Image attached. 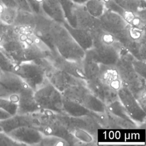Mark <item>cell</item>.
Returning <instances> with one entry per match:
<instances>
[{
	"label": "cell",
	"instance_id": "19",
	"mask_svg": "<svg viewBox=\"0 0 146 146\" xmlns=\"http://www.w3.org/2000/svg\"><path fill=\"white\" fill-rule=\"evenodd\" d=\"M76 27L91 32L100 27L99 20L91 15L83 5H77L75 11Z\"/></svg>",
	"mask_w": 146,
	"mask_h": 146
},
{
	"label": "cell",
	"instance_id": "41",
	"mask_svg": "<svg viewBox=\"0 0 146 146\" xmlns=\"http://www.w3.org/2000/svg\"><path fill=\"white\" fill-rule=\"evenodd\" d=\"M76 5H84L88 0H71Z\"/></svg>",
	"mask_w": 146,
	"mask_h": 146
},
{
	"label": "cell",
	"instance_id": "39",
	"mask_svg": "<svg viewBox=\"0 0 146 146\" xmlns=\"http://www.w3.org/2000/svg\"><path fill=\"white\" fill-rule=\"evenodd\" d=\"M1 1L3 3V5L6 7L18 9L17 4L15 2L14 0H1Z\"/></svg>",
	"mask_w": 146,
	"mask_h": 146
},
{
	"label": "cell",
	"instance_id": "15",
	"mask_svg": "<svg viewBox=\"0 0 146 146\" xmlns=\"http://www.w3.org/2000/svg\"><path fill=\"white\" fill-rule=\"evenodd\" d=\"M86 86L92 94L106 105L119 99L117 91L103 84L98 78L86 80Z\"/></svg>",
	"mask_w": 146,
	"mask_h": 146
},
{
	"label": "cell",
	"instance_id": "7",
	"mask_svg": "<svg viewBox=\"0 0 146 146\" xmlns=\"http://www.w3.org/2000/svg\"><path fill=\"white\" fill-rule=\"evenodd\" d=\"M27 85L13 71L0 72V98L18 102L19 95Z\"/></svg>",
	"mask_w": 146,
	"mask_h": 146
},
{
	"label": "cell",
	"instance_id": "29",
	"mask_svg": "<svg viewBox=\"0 0 146 146\" xmlns=\"http://www.w3.org/2000/svg\"><path fill=\"white\" fill-rule=\"evenodd\" d=\"M106 111L114 116L125 119L132 120L119 99L107 104Z\"/></svg>",
	"mask_w": 146,
	"mask_h": 146
},
{
	"label": "cell",
	"instance_id": "35",
	"mask_svg": "<svg viewBox=\"0 0 146 146\" xmlns=\"http://www.w3.org/2000/svg\"><path fill=\"white\" fill-rule=\"evenodd\" d=\"M131 63L135 71L141 76L145 78L146 74V65L145 61L139 60L135 58H133Z\"/></svg>",
	"mask_w": 146,
	"mask_h": 146
},
{
	"label": "cell",
	"instance_id": "23",
	"mask_svg": "<svg viewBox=\"0 0 146 146\" xmlns=\"http://www.w3.org/2000/svg\"><path fill=\"white\" fill-rule=\"evenodd\" d=\"M82 66L86 80H92L98 77L100 64L93 58L88 51H86L84 58L82 60Z\"/></svg>",
	"mask_w": 146,
	"mask_h": 146
},
{
	"label": "cell",
	"instance_id": "4",
	"mask_svg": "<svg viewBox=\"0 0 146 146\" xmlns=\"http://www.w3.org/2000/svg\"><path fill=\"white\" fill-rule=\"evenodd\" d=\"M134 57L123 48L120 58L115 64L123 86L127 87L136 99L145 91V78L139 75L134 70L131 60Z\"/></svg>",
	"mask_w": 146,
	"mask_h": 146
},
{
	"label": "cell",
	"instance_id": "28",
	"mask_svg": "<svg viewBox=\"0 0 146 146\" xmlns=\"http://www.w3.org/2000/svg\"><path fill=\"white\" fill-rule=\"evenodd\" d=\"M83 5L87 12L96 18H99L106 10L102 0H88Z\"/></svg>",
	"mask_w": 146,
	"mask_h": 146
},
{
	"label": "cell",
	"instance_id": "36",
	"mask_svg": "<svg viewBox=\"0 0 146 146\" xmlns=\"http://www.w3.org/2000/svg\"><path fill=\"white\" fill-rule=\"evenodd\" d=\"M0 145H22L21 144L16 141L11 137L7 133L0 131Z\"/></svg>",
	"mask_w": 146,
	"mask_h": 146
},
{
	"label": "cell",
	"instance_id": "34",
	"mask_svg": "<svg viewBox=\"0 0 146 146\" xmlns=\"http://www.w3.org/2000/svg\"><path fill=\"white\" fill-rule=\"evenodd\" d=\"M14 63L9 58L0 48V70L12 71Z\"/></svg>",
	"mask_w": 146,
	"mask_h": 146
},
{
	"label": "cell",
	"instance_id": "38",
	"mask_svg": "<svg viewBox=\"0 0 146 146\" xmlns=\"http://www.w3.org/2000/svg\"><path fill=\"white\" fill-rule=\"evenodd\" d=\"M14 1L17 4L18 9L32 12L27 0H14Z\"/></svg>",
	"mask_w": 146,
	"mask_h": 146
},
{
	"label": "cell",
	"instance_id": "32",
	"mask_svg": "<svg viewBox=\"0 0 146 146\" xmlns=\"http://www.w3.org/2000/svg\"><path fill=\"white\" fill-rule=\"evenodd\" d=\"M70 145L64 140L56 136H43L39 145L44 146H63Z\"/></svg>",
	"mask_w": 146,
	"mask_h": 146
},
{
	"label": "cell",
	"instance_id": "16",
	"mask_svg": "<svg viewBox=\"0 0 146 146\" xmlns=\"http://www.w3.org/2000/svg\"><path fill=\"white\" fill-rule=\"evenodd\" d=\"M17 104L18 114H33L41 110L34 98V91L28 86L19 94Z\"/></svg>",
	"mask_w": 146,
	"mask_h": 146
},
{
	"label": "cell",
	"instance_id": "25",
	"mask_svg": "<svg viewBox=\"0 0 146 146\" xmlns=\"http://www.w3.org/2000/svg\"><path fill=\"white\" fill-rule=\"evenodd\" d=\"M80 104L89 111L95 113H103L106 111V105L90 91L86 94Z\"/></svg>",
	"mask_w": 146,
	"mask_h": 146
},
{
	"label": "cell",
	"instance_id": "18",
	"mask_svg": "<svg viewBox=\"0 0 146 146\" xmlns=\"http://www.w3.org/2000/svg\"><path fill=\"white\" fill-rule=\"evenodd\" d=\"M36 120L33 114L22 115L17 113L5 120L0 121L1 130L6 133L19 127L31 126L36 128Z\"/></svg>",
	"mask_w": 146,
	"mask_h": 146
},
{
	"label": "cell",
	"instance_id": "20",
	"mask_svg": "<svg viewBox=\"0 0 146 146\" xmlns=\"http://www.w3.org/2000/svg\"><path fill=\"white\" fill-rule=\"evenodd\" d=\"M62 25L67 29L74 40L85 52L92 48L93 39L90 32L82 29L72 27L66 21Z\"/></svg>",
	"mask_w": 146,
	"mask_h": 146
},
{
	"label": "cell",
	"instance_id": "24",
	"mask_svg": "<svg viewBox=\"0 0 146 146\" xmlns=\"http://www.w3.org/2000/svg\"><path fill=\"white\" fill-rule=\"evenodd\" d=\"M63 113L66 115L80 117L91 114V112L82 104L63 97Z\"/></svg>",
	"mask_w": 146,
	"mask_h": 146
},
{
	"label": "cell",
	"instance_id": "30",
	"mask_svg": "<svg viewBox=\"0 0 146 146\" xmlns=\"http://www.w3.org/2000/svg\"><path fill=\"white\" fill-rule=\"evenodd\" d=\"M19 33L20 31L13 25H7L0 20V46Z\"/></svg>",
	"mask_w": 146,
	"mask_h": 146
},
{
	"label": "cell",
	"instance_id": "31",
	"mask_svg": "<svg viewBox=\"0 0 146 146\" xmlns=\"http://www.w3.org/2000/svg\"><path fill=\"white\" fill-rule=\"evenodd\" d=\"M17 9L5 6L0 13V20L7 25H13L17 15Z\"/></svg>",
	"mask_w": 146,
	"mask_h": 146
},
{
	"label": "cell",
	"instance_id": "17",
	"mask_svg": "<svg viewBox=\"0 0 146 146\" xmlns=\"http://www.w3.org/2000/svg\"><path fill=\"white\" fill-rule=\"evenodd\" d=\"M98 78L103 84L116 91H118L123 86L115 65L100 64V71Z\"/></svg>",
	"mask_w": 146,
	"mask_h": 146
},
{
	"label": "cell",
	"instance_id": "10",
	"mask_svg": "<svg viewBox=\"0 0 146 146\" xmlns=\"http://www.w3.org/2000/svg\"><path fill=\"white\" fill-rule=\"evenodd\" d=\"M35 26L33 34L42 41L52 52H57L53 42L51 34V25L53 21L43 13L35 14Z\"/></svg>",
	"mask_w": 146,
	"mask_h": 146
},
{
	"label": "cell",
	"instance_id": "44",
	"mask_svg": "<svg viewBox=\"0 0 146 146\" xmlns=\"http://www.w3.org/2000/svg\"><path fill=\"white\" fill-rule=\"evenodd\" d=\"M0 72H1V70H0Z\"/></svg>",
	"mask_w": 146,
	"mask_h": 146
},
{
	"label": "cell",
	"instance_id": "1",
	"mask_svg": "<svg viewBox=\"0 0 146 146\" xmlns=\"http://www.w3.org/2000/svg\"><path fill=\"white\" fill-rule=\"evenodd\" d=\"M93 46L88 51L99 63L104 65H115L118 61L121 44L111 34L103 30L100 27L90 32Z\"/></svg>",
	"mask_w": 146,
	"mask_h": 146
},
{
	"label": "cell",
	"instance_id": "43",
	"mask_svg": "<svg viewBox=\"0 0 146 146\" xmlns=\"http://www.w3.org/2000/svg\"><path fill=\"white\" fill-rule=\"evenodd\" d=\"M2 130H1V127H0V131H1Z\"/></svg>",
	"mask_w": 146,
	"mask_h": 146
},
{
	"label": "cell",
	"instance_id": "14",
	"mask_svg": "<svg viewBox=\"0 0 146 146\" xmlns=\"http://www.w3.org/2000/svg\"><path fill=\"white\" fill-rule=\"evenodd\" d=\"M47 78L48 82L54 86L61 93L71 86L79 83H85V80L75 77L68 73L55 68Z\"/></svg>",
	"mask_w": 146,
	"mask_h": 146
},
{
	"label": "cell",
	"instance_id": "9",
	"mask_svg": "<svg viewBox=\"0 0 146 146\" xmlns=\"http://www.w3.org/2000/svg\"><path fill=\"white\" fill-rule=\"evenodd\" d=\"M118 98L125 108L130 118L136 123L142 124L145 121L146 113L132 92L125 86L118 91Z\"/></svg>",
	"mask_w": 146,
	"mask_h": 146
},
{
	"label": "cell",
	"instance_id": "2",
	"mask_svg": "<svg viewBox=\"0 0 146 146\" xmlns=\"http://www.w3.org/2000/svg\"><path fill=\"white\" fill-rule=\"evenodd\" d=\"M33 115L36 120V128L43 135L58 137L66 141L70 145L80 142L58 119L56 113L40 110Z\"/></svg>",
	"mask_w": 146,
	"mask_h": 146
},
{
	"label": "cell",
	"instance_id": "13",
	"mask_svg": "<svg viewBox=\"0 0 146 146\" xmlns=\"http://www.w3.org/2000/svg\"><path fill=\"white\" fill-rule=\"evenodd\" d=\"M7 134L22 145H39L44 136L37 128L31 126L19 127Z\"/></svg>",
	"mask_w": 146,
	"mask_h": 146
},
{
	"label": "cell",
	"instance_id": "21",
	"mask_svg": "<svg viewBox=\"0 0 146 146\" xmlns=\"http://www.w3.org/2000/svg\"><path fill=\"white\" fill-rule=\"evenodd\" d=\"M41 8L43 13L53 21L60 24L66 21L58 0H44Z\"/></svg>",
	"mask_w": 146,
	"mask_h": 146
},
{
	"label": "cell",
	"instance_id": "3",
	"mask_svg": "<svg viewBox=\"0 0 146 146\" xmlns=\"http://www.w3.org/2000/svg\"><path fill=\"white\" fill-rule=\"evenodd\" d=\"M51 34L55 47L61 56L74 61L83 59L86 52L74 40L62 24L53 21Z\"/></svg>",
	"mask_w": 146,
	"mask_h": 146
},
{
	"label": "cell",
	"instance_id": "42",
	"mask_svg": "<svg viewBox=\"0 0 146 146\" xmlns=\"http://www.w3.org/2000/svg\"><path fill=\"white\" fill-rule=\"evenodd\" d=\"M5 6L3 5V3H2L1 1L0 0V13L2 11V10L3 9Z\"/></svg>",
	"mask_w": 146,
	"mask_h": 146
},
{
	"label": "cell",
	"instance_id": "33",
	"mask_svg": "<svg viewBox=\"0 0 146 146\" xmlns=\"http://www.w3.org/2000/svg\"><path fill=\"white\" fill-rule=\"evenodd\" d=\"M0 108L11 116L17 113V103L8 99L0 98Z\"/></svg>",
	"mask_w": 146,
	"mask_h": 146
},
{
	"label": "cell",
	"instance_id": "22",
	"mask_svg": "<svg viewBox=\"0 0 146 146\" xmlns=\"http://www.w3.org/2000/svg\"><path fill=\"white\" fill-rule=\"evenodd\" d=\"M35 14L30 11L17 9V15L13 23V26L20 31L30 33L35 26Z\"/></svg>",
	"mask_w": 146,
	"mask_h": 146
},
{
	"label": "cell",
	"instance_id": "5",
	"mask_svg": "<svg viewBox=\"0 0 146 146\" xmlns=\"http://www.w3.org/2000/svg\"><path fill=\"white\" fill-rule=\"evenodd\" d=\"M12 71L34 91L48 82L44 71L33 61L15 63Z\"/></svg>",
	"mask_w": 146,
	"mask_h": 146
},
{
	"label": "cell",
	"instance_id": "40",
	"mask_svg": "<svg viewBox=\"0 0 146 146\" xmlns=\"http://www.w3.org/2000/svg\"><path fill=\"white\" fill-rule=\"evenodd\" d=\"M10 116V115H9L8 113H7L6 112H5L0 108V121L5 120Z\"/></svg>",
	"mask_w": 146,
	"mask_h": 146
},
{
	"label": "cell",
	"instance_id": "11",
	"mask_svg": "<svg viewBox=\"0 0 146 146\" xmlns=\"http://www.w3.org/2000/svg\"><path fill=\"white\" fill-rule=\"evenodd\" d=\"M46 57L50 60L55 68L86 80L83 70L82 60L74 61L64 59L58 52H51Z\"/></svg>",
	"mask_w": 146,
	"mask_h": 146
},
{
	"label": "cell",
	"instance_id": "27",
	"mask_svg": "<svg viewBox=\"0 0 146 146\" xmlns=\"http://www.w3.org/2000/svg\"><path fill=\"white\" fill-rule=\"evenodd\" d=\"M123 9L136 13L141 9H146L145 0H113Z\"/></svg>",
	"mask_w": 146,
	"mask_h": 146
},
{
	"label": "cell",
	"instance_id": "6",
	"mask_svg": "<svg viewBox=\"0 0 146 146\" xmlns=\"http://www.w3.org/2000/svg\"><path fill=\"white\" fill-rule=\"evenodd\" d=\"M34 98L41 110L63 113V96L49 82L34 91Z\"/></svg>",
	"mask_w": 146,
	"mask_h": 146
},
{
	"label": "cell",
	"instance_id": "8",
	"mask_svg": "<svg viewBox=\"0 0 146 146\" xmlns=\"http://www.w3.org/2000/svg\"><path fill=\"white\" fill-rule=\"evenodd\" d=\"M56 117L62 124L72 133L76 130H84L93 136L96 133L100 125L90 115L74 117L63 113H56Z\"/></svg>",
	"mask_w": 146,
	"mask_h": 146
},
{
	"label": "cell",
	"instance_id": "12",
	"mask_svg": "<svg viewBox=\"0 0 146 146\" xmlns=\"http://www.w3.org/2000/svg\"><path fill=\"white\" fill-rule=\"evenodd\" d=\"M98 19L100 28L114 37L121 34L128 26L121 15L107 9Z\"/></svg>",
	"mask_w": 146,
	"mask_h": 146
},
{
	"label": "cell",
	"instance_id": "26",
	"mask_svg": "<svg viewBox=\"0 0 146 146\" xmlns=\"http://www.w3.org/2000/svg\"><path fill=\"white\" fill-rule=\"evenodd\" d=\"M66 22L71 27H76L75 11L77 5L71 0H58Z\"/></svg>",
	"mask_w": 146,
	"mask_h": 146
},
{
	"label": "cell",
	"instance_id": "37",
	"mask_svg": "<svg viewBox=\"0 0 146 146\" xmlns=\"http://www.w3.org/2000/svg\"><path fill=\"white\" fill-rule=\"evenodd\" d=\"M44 0H27L30 8L34 14H42L41 5Z\"/></svg>",
	"mask_w": 146,
	"mask_h": 146
}]
</instances>
